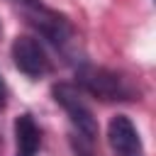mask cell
<instances>
[{
	"label": "cell",
	"instance_id": "cell-1",
	"mask_svg": "<svg viewBox=\"0 0 156 156\" xmlns=\"http://www.w3.org/2000/svg\"><path fill=\"white\" fill-rule=\"evenodd\" d=\"M76 78H78V85L105 100V102H122V100H134L139 95V90L129 83V78H124L122 73L117 71H110V68H102V66H90V63H83L78 66L76 71Z\"/></svg>",
	"mask_w": 156,
	"mask_h": 156
},
{
	"label": "cell",
	"instance_id": "cell-2",
	"mask_svg": "<svg viewBox=\"0 0 156 156\" xmlns=\"http://www.w3.org/2000/svg\"><path fill=\"white\" fill-rule=\"evenodd\" d=\"M54 100L68 115L76 134H80V136H85L90 141L98 139V119H95L93 110L88 107V102L83 100V95H80V90L76 85H71V83H56L54 85Z\"/></svg>",
	"mask_w": 156,
	"mask_h": 156
},
{
	"label": "cell",
	"instance_id": "cell-3",
	"mask_svg": "<svg viewBox=\"0 0 156 156\" xmlns=\"http://www.w3.org/2000/svg\"><path fill=\"white\" fill-rule=\"evenodd\" d=\"M10 56H12V63L20 73H24L27 78H44L54 71V63L44 49V44L37 39V37H29V34H22V37H15L12 46H10Z\"/></svg>",
	"mask_w": 156,
	"mask_h": 156
},
{
	"label": "cell",
	"instance_id": "cell-4",
	"mask_svg": "<svg viewBox=\"0 0 156 156\" xmlns=\"http://www.w3.org/2000/svg\"><path fill=\"white\" fill-rule=\"evenodd\" d=\"M107 144L115 156H146L139 129L127 115H115L107 124Z\"/></svg>",
	"mask_w": 156,
	"mask_h": 156
},
{
	"label": "cell",
	"instance_id": "cell-5",
	"mask_svg": "<svg viewBox=\"0 0 156 156\" xmlns=\"http://www.w3.org/2000/svg\"><path fill=\"white\" fill-rule=\"evenodd\" d=\"M41 149V129L29 112L15 119V156H37Z\"/></svg>",
	"mask_w": 156,
	"mask_h": 156
},
{
	"label": "cell",
	"instance_id": "cell-6",
	"mask_svg": "<svg viewBox=\"0 0 156 156\" xmlns=\"http://www.w3.org/2000/svg\"><path fill=\"white\" fill-rule=\"evenodd\" d=\"M71 146H73V154L76 156H98L95 154V141L80 136V134H73L71 136Z\"/></svg>",
	"mask_w": 156,
	"mask_h": 156
},
{
	"label": "cell",
	"instance_id": "cell-7",
	"mask_svg": "<svg viewBox=\"0 0 156 156\" xmlns=\"http://www.w3.org/2000/svg\"><path fill=\"white\" fill-rule=\"evenodd\" d=\"M7 105V85H5V80H2V76H0V110Z\"/></svg>",
	"mask_w": 156,
	"mask_h": 156
}]
</instances>
